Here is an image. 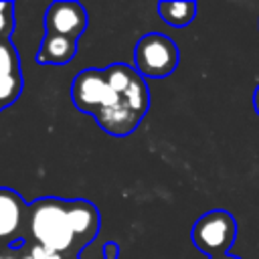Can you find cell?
I'll return each mask as SVG.
<instances>
[{"label": "cell", "mask_w": 259, "mask_h": 259, "mask_svg": "<svg viewBox=\"0 0 259 259\" xmlns=\"http://www.w3.org/2000/svg\"><path fill=\"white\" fill-rule=\"evenodd\" d=\"M28 233L34 245L53 253L65 255L77 247L67 214V200L61 198H38L28 206Z\"/></svg>", "instance_id": "obj_1"}, {"label": "cell", "mask_w": 259, "mask_h": 259, "mask_svg": "<svg viewBox=\"0 0 259 259\" xmlns=\"http://www.w3.org/2000/svg\"><path fill=\"white\" fill-rule=\"evenodd\" d=\"M176 42L160 32L144 34L134 49V69L148 79H164L178 67Z\"/></svg>", "instance_id": "obj_2"}, {"label": "cell", "mask_w": 259, "mask_h": 259, "mask_svg": "<svg viewBox=\"0 0 259 259\" xmlns=\"http://www.w3.org/2000/svg\"><path fill=\"white\" fill-rule=\"evenodd\" d=\"M237 239V221L231 212L223 208L208 210L200 214L192 227V243L198 251L208 257L227 255L231 245Z\"/></svg>", "instance_id": "obj_3"}, {"label": "cell", "mask_w": 259, "mask_h": 259, "mask_svg": "<svg viewBox=\"0 0 259 259\" xmlns=\"http://www.w3.org/2000/svg\"><path fill=\"white\" fill-rule=\"evenodd\" d=\"M113 97V89L107 83L105 69H85L71 83V99L83 113H95Z\"/></svg>", "instance_id": "obj_4"}, {"label": "cell", "mask_w": 259, "mask_h": 259, "mask_svg": "<svg viewBox=\"0 0 259 259\" xmlns=\"http://www.w3.org/2000/svg\"><path fill=\"white\" fill-rule=\"evenodd\" d=\"M87 26V12L79 2L59 0L53 2L45 12V30L47 34L67 36L77 40Z\"/></svg>", "instance_id": "obj_5"}, {"label": "cell", "mask_w": 259, "mask_h": 259, "mask_svg": "<svg viewBox=\"0 0 259 259\" xmlns=\"http://www.w3.org/2000/svg\"><path fill=\"white\" fill-rule=\"evenodd\" d=\"M28 221V206L12 188L0 186V243H14L24 223Z\"/></svg>", "instance_id": "obj_6"}, {"label": "cell", "mask_w": 259, "mask_h": 259, "mask_svg": "<svg viewBox=\"0 0 259 259\" xmlns=\"http://www.w3.org/2000/svg\"><path fill=\"white\" fill-rule=\"evenodd\" d=\"M93 117H95L97 125H99L103 132L111 134V136H127V134H132V132L138 127V123L144 119L140 113H136V111L127 105V101H125L121 95H119V99H117L115 103L97 109V111L93 113Z\"/></svg>", "instance_id": "obj_7"}, {"label": "cell", "mask_w": 259, "mask_h": 259, "mask_svg": "<svg viewBox=\"0 0 259 259\" xmlns=\"http://www.w3.org/2000/svg\"><path fill=\"white\" fill-rule=\"evenodd\" d=\"M67 214L77 241V249L91 243L99 231V212L95 204L87 200H67Z\"/></svg>", "instance_id": "obj_8"}, {"label": "cell", "mask_w": 259, "mask_h": 259, "mask_svg": "<svg viewBox=\"0 0 259 259\" xmlns=\"http://www.w3.org/2000/svg\"><path fill=\"white\" fill-rule=\"evenodd\" d=\"M77 55V40L57 34H45L34 61L40 65H67Z\"/></svg>", "instance_id": "obj_9"}, {"label": "cell", "mask_w": 259, "mask_h": 259, "mask_svg": "<svg viewBox=\"0 0 259 259\" xmlns=\"http://www.w3.org/2000/svg\"><path fill=\"white\" fill-rule=\"evenodd\" d=\"M158 12L170 26H186L196 16V2L192 0H162L158 2Z\"/></svg>", "instance_id": "obj_10"}, {"label": "cell", "mask_w": 259, "mask_h": 259, "mask_svg": "<svg viewBox=\"0 0 259 259\" xmlns=\"http://www.w3.org/2000/svg\"><path fill=\"white\" fill-rule=\"evenodd\" d=\"M22 93L20 73H0V107L12 105Z\"/></svg>", "instance_id": "obj_11"}, {"label": "cell", "mask_w": 259, "mask_h": 259, "mask_svg": "<svg viewBox=\"0 0 259 259\" xmlns=\"http://www.w3.org/2000/svg\"><path fill=\"white\" fill-rule=\"evenodd\" d=\"M0 73H20L18 51L10 38H0Z\"/></svg>", "instance_id": "obj_12"}, {"label": "cell", "mask_w": 259, "mask_h": 259, "mask_svg": "<svg viewBox=\"0 0 259 259\" xmlns=\"http://www.w3.org/2000/svg\"><path fill=\"white\" fill-rule=\"evenodd\" d=\"M14 32V4L0 2V38H10Z\"/></svg>", "instance_id": "obj_13"}, {"label": "cell", "mask_w": 259, "mask_h": 259, "mask_svg": "<svg viewBox=\"0 0 259 259\" xmlns=\"http://www.w3.org/2000/svg\"><path fill=\"white\" fill-rule=\"evenodd\" d=\"M103 257L105 259H117L119 257V245L115 241H107L103 245Z\"/></svg>", "instance_id": "obj_14"}, {"label": "cell", "mask_w": 259, "mask_h": 259, "mask_svg": "<svg viewBox=\"0 0 259 259\" xmlns=\"http://www.w3.org/2000/svg\"><path fill=\"white\" fill-rule=\"evenodd\" d=\"M253 105H255V111H257V115H259V85H257V89H255V93H253Z\"/></svg>", "instance_id": "obj_15"}, {"label": "cell", "mask_w": 259, "mask_h": 259, "mask_svg": "<svg viewBox=\"0 0 259 259\" xmlns=\"http://www.w3.org/2000/svg\"><path fill=\"white\" fill-rule=\"evenodd\" d=\"M0 259H20V257H16L14 253H0Z\"/></svg>", "instance_id": "obj_16"}, {"label": "cell", "mask_w": 259, "mask_h": 259, "mask_svg": "<svg viewBox=\"0 0 259 259\" xmlns=\"http://www.w3.org/2000/svg\"><path fill=\"white\" fill-rule=\"evenodd\" d=\"M208 259H239V257H233V255H214V257H208Z\"/></svg>", "instance_id": "obj_17"}, {"label": "cell", "mask_w": 259, "mask_h": 259, "mask_svg": "<svg viewBox=\"0 0 259 259\" xmlns=\"http://www.w3.org/2000/svg\"><path fill=\"white\" fill-rule=\"evenodd\" d=\"M20 259H34V257H30V255H24V257H20Z\"/></svg>", "instance_id": "obj_18"}, {"label": "cell", "mask_w": 259, "mask_h": 259, "mask_svg": "<svg viewBox=\"0 0 259 259\" xmlns=\"http://www.w3.org/2000/svg\"><path fill=\"white\" fill-rule=\"evenodd\" d=\"M0 111H2V107H0Z\"/></svg>", "instance_id": "obj_19"}]
</instances>
